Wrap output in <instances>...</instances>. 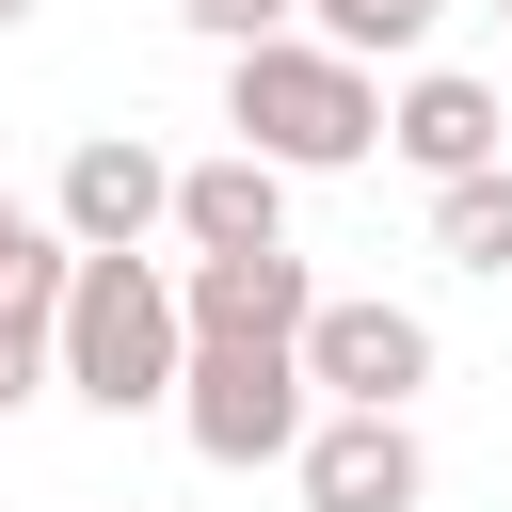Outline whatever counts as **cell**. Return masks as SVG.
Masks as SVG:
<instances>
[{
  "instance_id": "1",
  "label": "cell",
  "mask_w": 512,
  "mask_h": 512,
  "mask_svg": "<svg viewBox=\"0 0 512 512\" xmlns=\"http://www.w3.org/2000/svg\"><path fill=\"white\" fill-rule=\"evenodd\" d=\"M224 128L288 176H352L384 144V80L336 32H256V48H224Z\"/></svg>"
},
{
  "instance_id": "2",
  "label": "cell",
  "mask_w": 512,
  "mask_h": 512,
  "mask_svg": "<svg viewBox=\"0 0 512 512\" xmlns=\"http://www.w3.org/2000/svg\"><path fill=\"white\" fill-rule=\"evenodd\" d=\"M176 384H192V304H176V272H160V256H80V288H64V400H96V416H176Z\"/></svg>"
},
{
  "instance_id": "3",
  "label": "cell",
  "mask_w": 512,
  "mask_h": 512,
  "mask_svg": "<svg viewBox=\"0 0 512 512\" xmlns=\"http://www.w3.org/2000/svg\"><path fill=\"white\" fill-rule=\"evenodd\" d=\"M176 432H192V464H224V480L288 464V448L320 432V384H304V336H192V384H176Z\"/></svg>"
},
{
  "instance_id": "4",
  "label": "cell",
  "mask_w": 512,
  "mask_h": 512,
  "mask_svg": "<svg viewBox=\"0 0 512 512\" xmlns=\"http://www.w3.org/2000/svg\"><path fill=\"white\" fill-rule=\"evenodd\" d=\"M48 224H64L80 256H144V240H176V160H160L144 128H80L64 176H48Z\"/></svg>"
},
{
  "instance_id": "5",
  "label": "cell",
  "mask_w": 512,
  "mask_h": 512,
  "mask_svg": "<svg viewBox=\"0 0 512 512\" xmlns=\"http://www.w3.org/2000/svg\"><path fill=\"white\" fill-rule=\"evenodd\" d=\"M448 352H432V320L416 304H384V288H320V320H304V384L320 400H368V416H416V384H432Z\"/></svg>"
},
{
  "instance_id": "6",
  "label": "cell",
  "mask_w": 512,
  "mask_h": 512,
  "mask_svg": "<svg viewBox=\"0 0 512 512\" xmlns=\"http://www.w3.org/2000/svg\"><path fill=\"white\" fill-rule=\"evenodd\" d=\"M288 480H304V512H416L432 496V448H416V416L320 400V432L288 448Z\"/></svg>"
},
{
  "instance_id": "7",
  "label": "cell",
  "mask_w": 512,
  "mask_h": 512,
  "mask_svg": "<svg viewBox=\"0 0 512 512\" xmlns=\"http://www.w3.org/2000/svg\"><path fill=\"white\" fill-rule=\"evenodd\" d=\"M384 144H400L416 176H480V160L512 144V112H496V80H464V64H416V80L384 96Z\"/></svg>"
},
{
  "instance_id": "8",
  "label": "cell",
  "mask_w": 512,
  "mask_h": 512,
  "mask_svg": "<svg viewBox=\"0 0 512 512\" xmlns=\"http://www.w3.org/2000/svg\"><path fill=\"white\" fill-rule=\"evenodd\" d=\"M176 240H192V256H272V240H288V160H256V144L176 160Z\"/></svg>"
},
{
  "instance_id": "9",
  "label": "cell",
  "mask_w": 512,
  "mask_h": 512,
  "mask_svg": "<svg viewBox=\"0 0 512 512\" xmlns=\"http://www.w3.org/2000/svg\"><path fill=\"white\" fill-rule=\"evenodd\" d=\"M176 304H192V336H304V320H320V272H304L288 240H272V256H192Z\"/></svg>"
},
{
  "instance_id": "10",
  "label": "cell",
  "mask_w": 512,
  "mask_h": 512,
  "mask_svg": "<svg viewBox=\"0 0 512 512\" xmlns=\"http://www.w3.org/2000/svg\"><path fill=\"white\" fill-rule=\"evenodd\" d=\"M432 256H448V272H512V160L432 176Z\"/></svg>"
},
{
  "instance_id": "11",
  "label": "cell",
  "mask_w": 512,
  "mask_h": 512,
  "mask_svg": "<svg viewBox=\"0 0 512 512\" xmlns=\"http://www.w3.org/2000/svg\"><path fill=\"white\" fill-rule=\"evenodd\" d=\"M432 16H448V0H304V32H336L352 64H384V48H432Z\"/></svg>"
},
{
  "instance_id": "12",
  "label": "cell",
  "mask_w": 512,
  "mask_h": 512,
  "mask_svg": "<svg viewBox=\"0 0 512 512\" xmlns=\"http://www.w3.org/2000/svg\"><path fill=\"white\" fill-rule=\"evenodd\" d=\"M176 32H208V48H256V32H304V0H176Z\"/></svg>"
},
{
  "instance_id": "13",
  "label": "cell",
  "mask_w": 512,
  "mask_h": 512,
  "mask_svg": "<svg viewBox=\"0 0 512 512\" xmlns=\"http://www.w3.org/2000/svg\"><path fill=\"white\" fill-rule=\"evenodd\" d=\"M32 240H64V224H32V208H16V192H0V272H16V256H32Z\"/></svg>"
},
{
  "instance_id": "14",
  "label": "cell",
  "mask_w": 512,
  "mask_h": 512,
  "mask_svg": "<svg viewBox=\"0 0 512 512\" xmlns=\"http://www.w3.org/2000/svg\"><path fill=\"white\" fill-rule=\"evenodd\" d=\"M16 16H32V0H0V32H16Z\"/></svg>"
},
{
  "instance_id": "15",
  "label": "cell",
  "mask_w": 512,
  "mask_h": 512,
  "mask_svg": "<svg viewBox=\"0 0 512 512\" xmlns=\"http://www.w3.org/2000/svg\"><path fill=\"white\" fill-rule=\"evenodd\" d=\"M112 512H144V496H112Z\"/></svg>"
},
{
  "instance_id": "16",
  "label": "cell",
  "mask_w": 512,
  "mask_h": 512,
  "mask_svg": "<svg viewBox=\"0 0 512 512\" xmlns=\"http://www.w3.org/2000/svg\"><path fill=\"white\" fill-rule=\"evenodd\" d=\"M496 16H512V0H496Z\"/></svg>"
}]
</instances>
